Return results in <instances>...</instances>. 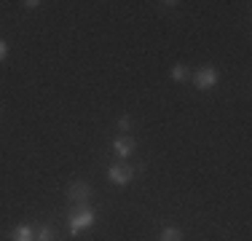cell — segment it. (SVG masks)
I'll list each match as a JSON object with an SVG mask.
<instances>
[{"instance_id": "10", "label": "cell", "mask_w": 252, "mask_h": 241, "mask_svg": "<svg viewBox=\"0 0 252 241\" xmlns=\"http://www.w3.org/2000/svg\"><path fill=\"white\" fill-rule=\"evenodd\" d=\"M131 126H134V120H131L129 116H121V118H118V131H121V134L131 131Z\"/></svg>"}, {"instance_id": "6", "label": "cell", "mask_w": 252, "mask_h": 241, "mask_svg": "<svg viewBox=\"0 0 252 241\" xmlns=\"http://www.w3.org/2000/svg\"><path fill=\"white\" fill-rule=\"evenodd\" d=\"M11 241H35V233L30 225H16L11 233Z\"/></svg>"}, {"instance_id": "12", "label": "cell", "mask_w": 252, "mask_h": 241, "mask_svg": "<svg viewBox=\"0 0 252 241\" xmlns=\"http://www.w3.org/2000/svg\"><path fill=\"white\" fill-rule=\"evenodd\" d=\"M22 5H25L27 11H35V8H38V5H43V3H40V0H25V3H22Z\"/></svg>"}, {"instance_id": "3", "label": "cell", "mask_w": 252, "mask_h": 241, "mask_svg": "<svg viewBox=\"0 0 252 241\" xmlns=\"http://www.w3.org/2000/svg\"><path fill=\"white\" fill-rule=\"evenodd\" d=\"M107 180H110L113 185H118V188H126V185L134 180V169L126 166V164H113L107 169Z\"/></svg>"}, {"instance_id": "9", "label": "cell", "mask_w": 252, "mask_h": 241, "mask_svg": "<svg viewBox=\"0 0 252 241\" xmlns=\"http://www.w3.org/2000/svg\"><path fill=\"white\" fill-rule=\"evenodd\" d=\"M35 241H57V231H54V225H40V231L35 233Z\"/></svg>"}, {"instance_id": "13", "label": "cell", "mask_w": 252, "mask_h": 241, "mask_svg": "<svg viewBox=\"0 0 252 241\" xmlns=\"http://www.w3.org/2000/svg\"><path fill=\"white\" fill-rule=\"evenodd\" d=\"M161 5H164V8H175V5H180V3H177V0H172V3H169V0H164Z\"/></svg>"}, {"instance_id": "4", "label": "cell", "mask_w": 252, "mask_h": 241, "mask_svg": "<svg viewBox=\"0 0 252 241\" xmlns=\"http://www.w3.org/2000/svg\"><path fill=\"white\" fill-rule=\"evenodd\" d=\"M89 196H92V185L83 182V180L73 182V185H70V190H67V198H70V201H75L78 207H81V204H86Z\"/></svg>"}, {"instance_id": "11", "label": "cell", "mask_w": 252, "mask_h": 241, "mask_svg": "<svg viewBox=\"0 0 252 241\" xmlns=\"http://www.w3.org/2000/svg\"><path fill=\"white\" fill-rule=\"evenodd\" d=\"M5 57H8V43L0 38V62H5Z\"/></svg>"}, {"instance_id": "2", "label": "cell", "mask_w": 252, "mask_h": 241, "mask_svg": "<svg viewBox=\"0 0 252 241\" xmlns=\"http://www.w3.org/2000/svg\"><path fill=\"white\" fill-rule=\"evenodd\" d=\"M190 78H193L199 91H209V89H215L220 83V70L215 67V64H204V67H199L196 72H190Z\"/></svg>"}, {"instance_id": "8", "label": "cell", "mask_w": 252, "mask_h": 241, "mask_svg": "<svg viewBox=\"0 0 252 241\" xmlns=\"http://www.w3.org/2000/svg\"><path fill=\"white\" fill-rule=\"evenodd\" d=\"M158 241H183V231L175 225H166L164 231H161V239Z\"/></svg>"}, {"instance_id": "1", "label": "cell", "mask_w": 252, "mask_h": 241, "mask_svg": "<svg viewBox=\"0 0 252 241\" xmlns=\"http://www.w3.org/2000/svg\"><path fill=\"white\" fill-rule=\"evenodd\" d=\"M67 222H70V233H73V236H78L81 231H86V228H92L94 222H97V212H94L89 204H81V207H78L75 212L70 214Z\"/></svg>"}, {"instance_id": "7", "label": "cell", "mask_w": 252, "mask_h": 241, "mask_svg": "<svg viewBox=\"0 0 252 241\" xmlns=\"http://www.w3.org/2000/svg\"><path fill=\"white\" fill-rule=\"evenodd\" d=\"M169 75H172V81H175V83H185L190 78V67H188V64H175Z\"/></svg>"}, {"instance_id": "5", "label": "cell", "mask_w": 252, "mask_h": 241, "mask_svg": "<svg viewBox=\"0 0 252 241\" xmlns=\"http://www.w3.org/2000/svg\"><path fill=\"white\" fill-rule=\"evenodd\" d=\"M113 150H116V155H118V158H129V155H134L137 142L131 140L129 134H121L116 142H113Z\"/></svg>"}]
</instances>
